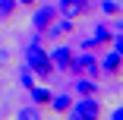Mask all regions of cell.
I'll return each instance as SVG.
<instances>
[{
  "mask_svg": "<svg viewBox=\"0 0 123 120\" xmlns=\"http://www.w3.org/2000/svg\"><path fill=\"white\" fill-rule=\"evenodd\" d=\"M73 95H104V85H101V79L73 76Z\"/></svg>",
  "mask_w": 123,
  "mask_h": 120,
  "instance_id": "ba28073f",
  "label": "cell"
},
{
  "mask_svg": "<svg viewBox=\"0 0 123 120\" xmlns=\"http://www.w3.org/2000/svg\"><path fill=\"white\" fill-rule=\"evenodd\" d=\"M95 38L101 41V44H111V38H114V32H111V22H98V25H95Z\"/></svg>",
  "mask_w": 123,
  "mask_h": 120,
  "instance_id": "4fadbf2b",
  "label": "cell"
},
{
  "mask_svg": "<svg viewBox=\"0 0 123 120\" xmlns=\"http://www.w3.org/2000/svg\"><path fill=\"white\" fill-rule=\"evenodd\" d=\"M19 3H16V0H0V19H3V22H13L16 16H19Z\"/></svg>",
  "mask_w": 123,
  "mask_h": 120,
  "instance_id": "7c38bea8",
  "label": "cell"
},
{
  "mask_svg": "<svg viewBox=\"0 0 123 120\" xmlns=\"http://www.w3.org/2000/svg\"><path fill=\"white\" fill-rule=\"evenodd\" d=\"M111 47L123 57V32H114V38H111Z\"/></svg>",
  "mask_w": 123,
  "mask_h": 120,
  "instance_id": "ac0fdd59",
  "label": "cell"
},
{
  "mask_svg": "<svg viewBox=\"0 0 123 120\" xmlns=\"http://www.w3.org/2000/svg\"><path fill=\"white\" fill-rule=\"evenodd\" d=\"M73 76H88V79H101V63H98V54L82 51L73 60Z\"/></svg>",
  "mask_w": 123,
  "mask_h": 120,
  "instance_id": "277c9868",
  "label": "cell"
},
{
  "mask_svg": "<svg viewBox=\"0 0 123 120\" xmlns=\"http://www.w3.org/2000/svg\"><path fill=\"white\" fill-rule=\"evenodd\" d=\"M16 3H19V6H22V10H35V6H38V3H41V0H16Z\"/></svg>",
  "mask_w": 123,
  "mask_h": 120,
  "instance_id": "d6986e66",
  "label": "cell"
},
{
  "mask_svg": "<svg viewBox=\"0 0 123 120\" xmlns=\"http://www.w3.org/2000/svg\"><path fill=\"white\" fill-rule=\"evenodd\" d=\"M111 117H114V120H123V104H120V107H114V111H111Z\"/></svg>",
  "mask_w": 123,
  "mask_h": 120,
  "instance_id": "44dd1931",
  "label": "cell"
},
{
  "mask_svg": "<svg viewBox=\"0 0 123 120\" xmlns=\"http://www.w3.org/2000/svg\"><path fill=\"white\" fill-rule=\"evenodd\" d=\"M10 57H13V54L6 51V47H0V66H6V63H10Z\"/></svg>",
  "mask_w": 123,
  "mask_h": 120,
  "instance_id": "ffe728a7",
  "label": "cell"
},
{
  "mask_svg": "<svg viewBox=\"0 0 123 120\" xmlns=\"http://www.w3.org/2000/svg\"><path fill=\"white\" fill-rule=\"evenodd\" d=\"M57 16H60V13H57L54 3H38V6L32 10V29H41V32H44Z\"/></svg>",
  "mask_w": 123,
  "mask_h": 120,
  "instance_id": "52a82bcc",
  "label": "cell"
},
{
  "mask_svg": "<svg viewBox=\"0 0 123 120\" xmlns=\"http://www.w3.org/2000/svg\"><path fill=\"white\" fill-rule=\"evenodd\" d=\"M54 6H57V13L66 16V19H79V16H85V10L76 3V0H57Z\"/></svg>",
  "mask_w": 123,
  "mask_h": 120,
  "instance_id": "30bf717a",
  "label": "cell"
},
{
  "mask_svg": "<svg viewBox=\"0 0 123 120\" xmlns=\"http://www.w3.org/2000/svg\"><path fill=\"white\" fill-rule=\"evenodd\" d=\"M79 47H82V51H92V54H101V51H104L107 44H101V41H98V38L92 35V38H85V41H79Z\"/></svg>",
  "mask_w": 123,
  "mask_h": 120,
  "instance_id": "5bb4252c",
  "label": "cell"
},
{
  "mask_svg": "<svg viewBox=\"0 0 123 120\" xmlns=\"http://www.w3.org/2000/svg\"><path fill=\"white\" fill-rule=\"evenodd\" d=\"M47 54H51V63L57 73H69L73 76V60H76V51H73L69 44H54L47 47Z\"/></svg>",
  "mask_w": 123,
  "mask_h": 120,
  "instance_id": "5b68a950",
  "label": "cell"
},
{
  "mask_svg": "<svg viewBox=\"0 0 123 120\" xmlns=\"http://www.w3.org/2000/svg\"><path fill=\"white\" fill-rule=\"evenodd\" d=\"M66 117H73V120H98V117H104L101 95H76V101L66 111Z\"/></svg>",
  "mask_w": 123,
  "mask_h": 120,
  "instance_id": "7a4b0ae2",
  "label": "cell"
},
{
  "mask_svg": "<svg viewBox=\"0 0 123 120\" xmlns=\"http://www.w3.org/2000/svg\"><path fill=\"white\" fill-rule=\"evenodd\" d=\"M73 101H76V95H73V92H57L54 98H51V104H47V111H54V114H66V111L73 107Z\"/></svg>",
  "mask_w": 123,
  "mask_h": 120,
  "instance_id": "9c48e42d",
  "label": "cell"
},
{
  "mask_svg": "<svg viewBox=\"0 0 123 120\" xmlns=\"http://www.w3.org/2000/svg\"><path fill=\"white\" fill-rule=\"evenodd\" d=\"M41 114H44V107H38V104L19 107V117H22V120H35V117H41Z\"/></svg>",
  "mask_w": 123,
  "mask_h": 120,
  "instance_id": "e0dca14e",
  "label": "cell"
},
{
  "mask_svg": "<svg viewBox=\"0 0 123 120\" xmlns=\"http://www.w3.org/2000/svg\"><path fill=\"white\" fill-rule=\"evenodd\" d=\"M25 66L32 69V73L38 76V79H54V73H57V69H54V63H51V54H47V47L44 44H25Z\"/></svg>",
  "mask_w": 123,
  "mask_h": 120,
  "instance_id": "6da1fadb",
  "label": "cell"
},
{
  "mask_svg": "<svg viewBox=\"0 0 123 120\" xmlns=\"http://www.w3.org/2000/svg\"><path fill=\"white\" fill-rule=\"evenodd\" d=\"M69 35H76V19H66V16H57L51 25L44 29V38L47 41H60V38H69Z\"/></svg>",
  "mask_w": 123,
  "mask_h": 120,
  "instance_id": "8992f818",
  "label": "cell"
},
{
  "mask_svg": "<svg viewBox=\"0 0 123 120\" xmlns=\"http://www.w3.org/2000/svg\"><path fill=\"white\" fill-rule=\"evenodd\" d=\"M19 85H22V88H32V85H35V73H32L25 63H22V69H19Z\"/></svg>",
  "mask_w": 123,
  "mask_h": 120,
  "instance_id": "2e32d148",
  "label": "cell"
},
{
  "mask_svg": "<svg viewBox=\"0 0 123 120\" xmlns=\"http://www.w3.org/2000/svg\"><path fill=\"white\" fill-rule=\"evenodd\" d=\"M120 10H123V0H120Z\"/></svg>",
  "mask_w": 123,
  "mask_h": 120,
  "instance_id": "7402d4cb",
  "label": "cell"
},
{
  "mask_svg": "<svg viewBox=\"0 0 123 120\" xmlns=\"http://www.w3.org/2000/svg\"><path fill=\"white\" fill-rule=\"evenodd\" d=\"M98 63H101V79H120L123 76V57L107 44L101 54H98Z\"/></svg>",
  "mask_w": 123,
  "mask_h": 120,
  "instance_id": "3957f363",
  "label": "cell"
},
{
  "mask_svg": "<svg viewBox=\"0 0 123 120\" xmlns=\"http://www.w3.org/2000/svg\"><path fill=\"white\" fill-rule=\"evenodd\" d=\"M29 95H32V101H35L38 107H44V111H47V104H51V98H54V92H51V88H44V85H32Z\"/></svg>",
  "mask_w": 123,
  "mask_h": 120,
  "instance_id": "8fae6325",
  "label": "cell"
},
{
  "mask_svg": "<svg viewBox=\"0 0 123 120\" xmlns=\"http://www.w3.org/2000/svg\"><path fill=\"white\" fill-rule=\"evenodd\" d=\"M98 6H101V13H104V16H120V13H123L117 0H98Z\"/></svg>",
  "mask_w": 123,
  "mask_h": 120,
  "instance_id": "9a60e30c",
  "label": "cell"
}]
</instances>
